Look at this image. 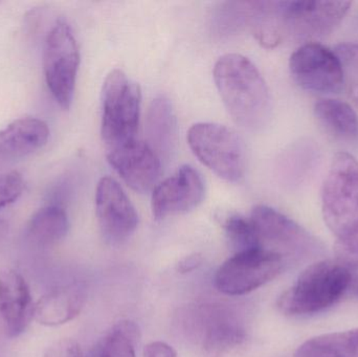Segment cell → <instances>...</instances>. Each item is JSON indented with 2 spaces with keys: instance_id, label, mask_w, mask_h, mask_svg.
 Returning a JSON list of instances; mask_svg holds the SVG:
<instances>
[{
  "instance_id": "6da1fadb",
  "label": "cell",
  "mask_w": 358,
  "mask_h": 357,
  "mask_svg": "<svg viewBox=\"0 0 358 357\" xmlns=\"http://www.w3.org/2000/svg\"><path fill=\"white\" fill-rule=\"evenodd\" d=\"M214 80L219 94L234 121L244 129L264 127L271 112V100L266 82L256 65L239 54L218 59Z\"/></svg>"
},
{
  "instance_id": "7a4b0ae2",
  "label": "cell",
  "mask_w": 358,
  "mask_h": 357,
  "mask_svg": "<svg viewBox=\"0 0 358 357\" xmlns=\"http://www.w3.org/2000/svg\"><path fill=\"white\" fill-rule=\"evenodd\" d=\"M351 268L336 259L309 265L278 300V308L289 316H310L323 312L348 295Z\"/></svg>"
},
{
  "instance_id": "3957f363",
  "label": "cell",
  "mask_w": 358,
  "mask_h": 357,
  "mask_svg": "<svg viewBox=\"0 0 358 357\" xmlns=\"http://www.w3.org/2000/svg\"><path fill=\"white\" fill-rule=\"evenodd\" d=\"M142 92L138 83L115 69L105 79L102 89L101 133L107 151L136 140Z\"/></svg>"
},
{
  "instance_id": "277c9868",
  "label": "cell",
  "mask_w": 358,
  "mask_h": 357,
  "mask_svg": "<svg viewBox=\"0 0 358 357\" xmlns=\"http://www.w3.org/2000/svg\"><path fill=\"white\" fill-rule=\"evenodd\" d=\"M259 249H264L283 260L310 259L323 254L324 247L317 238L300 224L267 205H257L250 214Z\"/></svg>"
},
{
  "instance_id": "5b68a950",
  "label": "cell",
  "mask_w": 358,
  "mask_h": 357,
  "mask_svg": "<svg viewBox=\"0 0 358 357\" xmlns=\"http://www.w3.org/2000/svg\"><path fill=\"white\" fill-rule=\"evenodd\" d=\"M322 213L338 239L358 226V161L349 153L332 159L322 190Z\"/></svg>"
},
{
  "instance_id": "8992f818",
  "label": "cell",
  "mask_w": 358,
  "mask_h": 357,
  "mask_svg": "<svg viewBox=\"0 0 358 357\" xmlns=\"http://www.w3.org/2000/svg\"><path fill=\"white\" fill-rule=\"evenodd\" d=\"M187 143L195 156L216 175L229 182H239L246 170L243 140L225 126L197 123L187 132Z\"/></svg>"
},
{
  "instance_id": "52a82bcc",
  "label": "cell",
  "mask_w": 358,
  "mask_h": 357,
  "mask_svg": "<svg viewBox=\"0 0 358 357\" xmlns=\"http://www.w3.org/2000/svg\"><path fill=\"white\" fill-rule=\"evenodd\" d=\"M79 66V46L73 29L65 21H58L44 42L43 71L48 90L64 110L73 103Z\"/></svg>"
},
{
  "instance_id": "ba28073f",
  "label": "cell",
  "mask_w": 358,
  "mask_h": 357,
  "mask_svg": "<svg viewBox=\"0 0 358 357\" xmlns=\"http://www.w3.org/2000/svg\"><path fill=\"white\" fill-rule=\"evenodd\" d=\"M285 263L264 249L239 252L223 262L215 275V285L227 296H243L277 278Z\"/></svg>"
},
{
  "instance_id": "9c48e42d",
  "label": "cell",
  "mask_w": 358,
  "mask_h": 357,
  "mask_svg": "<svg viewBox=\"0 0 358 357\" xmlns=\"http://www.w3.org/2000/svg\"><path fill=\"white\" fill-rule=\"evenodd\" d=\"M294 81L307 92L336 94L345 84L344 66L336 52L315 42L301 45L290 57Z\"/></svg>"
},
{
  "instance_id": "30bf717a",
  "label": "cell",
  "mask_w": 358,
  "mask_h": 357,
  "mask_svg": "<svg viewBox=\"0 0 358 357\" xmlns=\"http://www.w3.org/2000/svg\"><path fill=\"white\" fill-rule=\"evenodd\" d=\"M350 1H282L285 38L313 42L331 34L350 8Z\"/></svg>"
},
{
  "instance_id": "8fae6325",
  "label": "cell",
  "mask_w": 358,
  "mask_h": 357,
  "mask_svg": "<svg viewBox=\"0 0 358 357\" xmlns=\"http://www.w3.org/2000/svg\"><path fill=\"white\" fill-rule=\"evenodd\" d=\"M189 323L199 335L204 357L227 356L242 347L248 339L243 323L233 310L222 305L196 308Z\"/></svg>"
},
{
  "instance_id": "7c38bea8",
  "label": "cell",
  "mask_w": 358,
  "mask_h": 357,
  "mask_svg": "<svg viewBox=\"0 0 358 357\" xmlns=\"http://www.w3.org/2000/svg\"><path fill=\"white\" fill-rule=\"evenodd\" d=\"M96 214L103 239L109 245H123L138 228L136 207L119 182L108 176L96 187Z\"/></svg>"
},
{
  "instance_id": "4fadbf2b",
  "label": "cell",
  "mask_w": 358,
  "mask_h": 357,
  "mask_svg": "<svg viewBox=\"0 0 358 357\" xmlns=\"http://www.w3.org/2000/svg\"><path fill=\"white\" fill-rule=\"evenodd\" d=\"M206 187L201 175L191 166H182L173 175L155 187L152 213L155 219L187 213L202 203Z\"/></svg>"
},
{
  "instance_id": "5bb4252c",
  "label": "cell",
  "mask_w": 358,
  "mask_h": 357,
  "mask_svg": "<svg viewBox=\"0 0 358 357\" xmlns=\"http://www.w3.org/2000/svg\"><path fill=\"white\" fill-rule=\"evenodd\" d=\"M107 159L132 190L148 193L157 186L162 174V161L146 142L136 138L107 151Z\"/></svg>"
},
{
  "instance_id": "9a60e30c",
  "label": "cell",
  "mask_w": 358,
  "mask_h": 357,
  "mask_svg": "<svg viewBox=\"0 0 358 357\" xmlns=\"http://www.w3.org/2000/svg\"><path fill=\"white\" fill-rule=\"evenodd\" d=\"M34 308L31 291L20 272L8 268L0 270V316L8 337L24 333L34 319Z\"/></svg>"
},
{
  "instance_id": "2e32d148",
  "label": "cell",
  "mask_w": 358,
  "mask_h": 357,
  "mask_svg": "<svg viewBox=\"0 0 358 357\" xmlns=\"http://www.w3.org/2000/svg\"><path fill=\"white\" fill-rule=\"evenodd\" d=\"M50 128L37 117H21L0 130V169L37 152L48 144Z\"/></svg>"
},
{
  "instance_id": "e0dca14e",
  "label": "cell",
  "mask_w": 358,
  "mask_h": 357,
  "mask_svg": "<svg viewBox=\"0 0 358 357\" xmlns=\"http://www.w3.org/2000/svg\"><path fill=\"white\" fill-rule=\"evenodd\" d=\"M87 299L85 284L73 281L42 296L34 308V320L46 327L61 326L79 316Z\"/></svg>"
},
{
  "instance_id": "ac0fdd59",
  "label": "cell",
  "mask_w": 358,
  "mask_h": 357,
  "mask_svg": "<svg viewBox=\"0 0 358 357\" xmlns=\"http://www.w3.org/2000/svg\"><path fill=\"white\" fill-rule=\"evenodd\" d=\"M147 144L161 161L170 159L176 142V117L171 101L166 96L153 99L147 113Z\"/></svg>"
},
{
  "instance_id": "d6986e66",
  "label": "cell",
  "mask_w": 358,
  "mask_h": 357,
  "mask_svg": "<svg viewBox=\"0 0 358 357\" xmlns=\"http://www.w3.org/2000/svg\"><path fill=\"white\" fill-rule=\"evenodd\" d=\"M69 231L66 212L61 205H48L38 210L27 226V238L38 247H52L62 241Z\"/></svg>"
},
{
  "instance_id": "ffe728a7",
  "label": "cell",
  "mask_w": 358,
  "mask_h": 357,
  "mask_svg": "<svg viewBox=\"0 0 358 357\" xmlns=\"http://www.w3.org/2000/svg\"><path fill=\"white\" fill-rule=\"evenodd\" d=\"M315 113L334 136L346 140H358V115L350 105L336 99H323L315 105Z\"/></svg>"
},
{
  "instance_id": "44dd1931",
  "label": "cell",
  "mask_w": 358,
  "mask_h": 357,
  "mask_svg": "<svg viewBox=\"0 0 358 357\" xmlns=\"http://www.w3.org/2000/svg\"><path fill=\"white\" fill-rule=\"evenodd\" d=\"M296 357H358V328L313 337L298 348Z\"/></svg>"
},
{
  "instance_id": "7402d4cb",
  "label": "cell",
  "mask_w": 358,
  "mask_h": 357,
  "mask_svg": "<svg viewBox=\"0 0 358 357\" xmlns=\"http://www.w3.org/2000/svg\"><path fill=\"white\" fill-rule=\"evenodd\" d=\"M140 340L141 331L136 323L120 321L103 339L99 357H138Z\"/></svg>"
},
{
  "instance_id": "603a6c76",
  "label": "cell",
  "mask_w": 358,
  "mask_h": 357,
  "mask_svg": "<svg viewBox=\"0 0 358 357\" xmlns=\"http://www.w3.org/2000/svg\"><path fill=\"white\" fill-rule=\"evenodd\" d=\"M222 228L236 253L259 249L258 239L250 218L229 214L222 219Z\"/></svg>"
},
{
  "instance_id": "cb8c5ba5",
  "label": "cell",
  "mask_w": 358,
  "mask_h": 357,
  "mask_svg": "<svg viewBox=\"0 0 358 357\" xmlns=\"http://www.w3.org/2000/svg\"><path fill=\"white\" fill-rule=\"evenodd\" d=\"M25 182L19 172L0 173V210L14 203L24 191Z\"/></svg>"
},
{
  "instance_id": "d4e9b609",
  "label": "cell",
  "mask_w": 358,
  "mask_h": 357,
  "mask_svg": "<svg viewBox=\"0 0 358 357\" xmlns=\"http://www.w3.org/2000/svg\"><path fill=\"white\" fill-rule=\"evenodd\" d=\"M336 253V259L347 265L358 266V226L346 236L338 239Z\"/></svg>"
},
{
  "instance_id": "484cf974",
  "label": "cell",
  "mask_w": 358,
  "mask_h": 357,
  "mask_svg": "<svg viewBox=\"0 0 358 357\" xmlns=\"http://www.w3.org/2000/svg\"><path fill=\"white\" fill-rule=\"evenodd\" d=\"M43 357H84L81 345L73 339L54 342L44 352Z\"/></svg>"
},
{
  "instance_id": "4316f807",
  "label": "cell",
  "mask_w": 358,
  "mask_h": 357,
  "mask_svg": "<svg viewBox=\"0 0 358 357\" xmlns=\"http://www.w3.org/2000/svg\"><path fill=\"white\" fill-rule=\"evenodd\" d=\"M144 354L145 357H178L174 348L163 342L148 344L145 348Z\"/></svg>"
},
{
  "instance_id": "83f0119b",
  "label": "cell",
  "mask_w": 358,
  "mask_h": 357,
  "mask_svg": "<svg viewBox=\"0 0 358 357\" xmlns=\"http://www.w3.org/2000/svg\"><path fill=\"white\" fill-rule=\"evenodd\" d=\"M203 262V258L200 254H191V255L185 256V258L179 261L178 265V272L180 274H187V272H194L197 270Z\"/></svg>"
},
{
  "instance_id": "f1b7e54d",
  "label": "cell",
  "mask_w": 358,
  "mask_h": 357,
  "mask_svg": "<svg viewBox=\"0 0 358 357\" xmlns=\"http://www.w3.org/2000/svg\"><path fill=\"white\" fill-rule=\"evenodd\" d=\"M351 280L348 293L358 299V266H350Z\"/></svg>"
},
{
  "instance_id": "f546056e",
  "label": "cell",
  "mask_w": 358,
  "mask_h": 357,
  "mask_svg": "<svg viewBox=\"0 0 358 357\" xmlns=\"http://www.w3.org/2000/svg\"><path fill=\"white\" fill-rule=\"evenodd\" d=\"M8 226L3 220H0V241L4 239V237L8 234Z\"/></svg>"
},
{
  "instance_id": "4dcf8cb0",
  "label": "cell",
  "mask_w": 358,
  "mask_h": 357,
  "mask_svg": "<svg viewBox=\"0 0 358 357\" xmlns=\"http://www.w3.org/2000/svg\"><path fill=\"white\" fill-rule=\"evenodd\" d=\"M352 98L355 100V102L357 103L358 106V86L355 87V89L352 90Z\"/></svg>"
}]
</instances>
